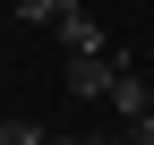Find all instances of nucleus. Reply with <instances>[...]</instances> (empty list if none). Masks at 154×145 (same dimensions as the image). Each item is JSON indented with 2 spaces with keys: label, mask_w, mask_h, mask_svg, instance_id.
<instances>
[{
  "label": "nucleus",
  "mask_w": 154,
  "mask_h": 145,
  "mask_svg": "<svg viewBox=\"0 0 154 145\" xmlns=\"http://www.w3.org/2000/svg\"><path fill=\"white\" fill-rule=\"evenodd\" d=\"M128 145H154V111H146V120H128Z\"/></svg>",
  "instance_id": "6"
},
{
  "label": "nucleus",
  "mask_w": 154,
  "mask_h": 145,
  "mask_svg": "<svg viewBox=\"0 0 154 145\" xmlns=\"http://www.w3.org/2000/svg\"><path fill=\"white\" fill-rule=\"evenodd\" d=\"M111 77H120V68H111L103 51H94V60H69V94H86V102H103V94H111Z\"/></svg>",
  "instance_id": "2"
},
{
  "label": "nucleus",
  "mask_w": 154,
  "mask_h": 145,
  "mask_svg": "<svg viewBox=\"0 0 154 145\" xmlns=\"http://www.w3.org/2000/svg\"><path fill=\"white\" fill-rule=\"evenodd\" d=\"M43 145H86V137H43Z\"/></svg>",
  "instance_id": "7"
},
{
  "label": "nucleus",
  "mask_w": 154,
  "mask_h": 145,
  "mask_svg": "<svg viewBox=\"0 0 154 145\" xmlns=\"http://www.w3.org/2000/svg\"><path fill=\"white\" fill-rule=\"evenodd\" d=\"M17 17H26V26H69L77 0H17Z\"/></svg>",
  "instance_id": "4"
},
{
  "label": "nucleus",
  "mask_w": 154,
  "mask_h": 145,
  "mask_svg": "<svg viewBox=\"0 0 154 145\" xmlns=\"http://www.w3.org/2000/svg\"><path fill=\"white\" fill-rule=\"evenodd\" d=\"M60 43H69V60H94V51H103V26H94V17L77 9L69 26H60Z\"/></svg>",
  "instance_id": "3"
},
{
  "label": "nucleus",
  "mask_w": 154,
  "mask_h": 145,
  "mask_svg": "<svg viewBox=\"0 0 154 145\" xmlns=\"http://www.w3.org/2000/svg\"><path fill=\"white\" fill-rule=\"evenodd\" d=\"M0 145H43V128H34V120H9V128H0Z\"/></svg>",
  "instance_id": "5"
},
{
  "label": "nucleus",
  "mask_w": 154,
  "mask_h": 145,
  "mask_svg": "<svg viewBox=\"0 0 154 145\" xmlns=\"http://www.w3.org/2000/svg\"><path fill=\"white\" fill-rule=\"evenodd\" d=\"M103 102H111V111H120V120H146V111H154V85H146L137 68L120 60V77H111V94H103Z\"/></svg>",
  "instance_id": "1"
}]
</instances>
